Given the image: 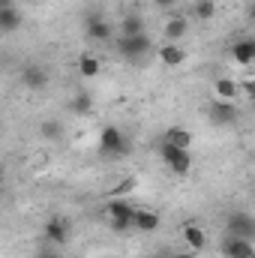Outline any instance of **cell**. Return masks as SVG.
Returning <instances> with one entry per match:
<instances>
[{
  "instance_id": "6da1fadb",
  "label": "cell",
  "mask_w": 255,
  "mask_h": 258,
  "mask_svg": "<svg viewBox=\"0 0 255 258\" xmlns=\"http://www.w3.org/2000/svg\"><path fill=\"white\" fill-rule=\"evenodd\" d=\"M99 153L105 159H123L129 156V138L117 126H105L99 132Z\"/></svg>"
},
{
  "instance_id": "7a4b0ae2",
  "label": "cell",
  "mask_w": 255,
  "mask_h": 258,
  "mask_svg": "<svg viewBox=\"0 0 255 258\" xmlns=\"http://www.w3.org/2000/svg\"><path fill=\"white\" fill-rule=\"evenodd\" d=\"M150 48H153V42H150L147 33H138V36H117V54H120L123 60H141V57L150 54Z\"/></svg>"
},
{
  "instance_id": "3957f363",
  "label": "cell",
  "mask_w": 255,
  "mask_h": 258,
  "mask_svg": "<svg viewBox=\"0 0 255 258\" xmlns=\"http://www.w3.org/2000/svg\"><path fill=\"white\" fill-rule=\"evenodd\" d=\"M159 156H162V162H165L177 177H186V174H189V168H192L189 150H177V147H171V144L159 141Z\"/></svg>"
},
{
  "instance_id": "277c9868",
  "label": "cell",
  "mask_w": 255,
  "mask_h": 258,
  "mask_svg": "<svg viewBox=\"0 0 255 258\" xmlns=\"http://www.w3.org/2000/svg\"><path fill=\"white\" fill-rule=\"evenodd\" d=\"M132 204L123 201V198H111L108 204H105V213H108V222H111V228L117 231V234H123L132 228Z\"/></svg>"
},
{
  "instance_id": "5b68a950",
  "label": "cell",
  "mask_w": 255,
  "mask_h": 258,
  "mask_svg": "<svg viewBox=\"0 0 255 258\" xmlns=\"http://www.w3.org/2000/svg\"><path fill=\"white\" fill-rule=\"evenodd\" d=\"M42 234H45L48 246H66L69 234H72V222L66 216H48L45 225H42Z\"/></svg>"
},
{
  "instance_id": "8992f818",
  "label": "cell",
  "mask_w": 255,
  "mask_h": 258,
  "mask_svg": "<svg viewBox=\"0 0 255 258\" xmlns=\"http://www.w3.org/2000/svg\"><path fill=\"white\" fill-rule=\"evenodd\" d=\"M207 117L213 126H231L237 120V105L234 102H225V99H216L207 105Z\"/></svg>"
},
{
  "instance_id": "52a82bcc",
  "label": "cell",
  "mask_w": 255,
  "mask_h": 258,
  "mask_svg": "<svg viewBox=\"0 0 255 258\" xmlns=\"http://www.w3.org/2000/svg\"><path fill=\"white\" fill-rule=\"evenodd\" d=\"M21 84L27 90H45L48 87V69L39 63H27L21 69Z\"/></svg>"
},
{
  "instance_id": "ba28073f",
  "label": "cell",
  "mask_w": 255,
  "mask_h": 258,
  "mask_svg": "<svg viewBox=\"0 0 255 258\" xmlns=\"http://www.w3.org/2000/svg\"><path fill=\"white\" fill-rule=\"evenodd\" d=\"M84 33H87V39H93V42H105V39H111V24H108L102 15L90 12V15L84 18Z\"/></svg>"
},
{
  "instance_id": "9c48e42d",
  "label": "cell",
  "mask_w": 255,
  "mask_h": 258,
  "mask_svg": "<svg viewBox=\"0 0 255 258\" xmlns=\"http://www.w3.org/2000/svg\"><path fill=\"white\" fill-rule=\"evenodd\" d=\"M228 234L231 237H246V240H252L255 237V219L249 213H231L228 216Z\"/></svg>"
},
{
  "instance_id": "30bf717a",
  "label": "cell",
  "mask_w": 255,
  "mask_h": 258,
  "mask_svg": "<svg viewBox=\"0 0 255 258\" xmlns=\"http://www.w3.org/2000/svg\"><path fill=\"white\" fill-rule=\"evenodd\" d=\"M222 255L225 258H255V246H252V240H246V237H231L228 234V240L222 243Z\"/></svg>"
},
{
  "instance_id": "8fae6325",
  "label": "cell",
  "mask_w": 255,
  "mask_h": 258,
  "mask_svg": "<svg viewBox=\"0 0 255 258\" xmlns=\"http://www.w3.org/2000/svg\"><path fill=\"white\" fill-rule=\"evenodd\" d=\"M132 228L141 231V234H150L159 228V213L153 210H132Z\"/></svg>"
},
{
  "instance_id": "7c38bea8",
  "label": "cell",
  "mask_w": 255,
  "mask_h": 258,
  "mask_svg": "<svg viewBox=\"0 0 255 258\" xmlns=\"http://www.w3.org/2000/svg\"><path fill=\"white\" fill-rule=\"evenodd\" d=\"M231 60L237 66H249L255 60V42L252 39H237L231 45Z\"/></svg>"
},
{
  "instance_id": "4fadbf2b",
  "label": "cell",
  "mask_w": 255,
  "mask_h": 258,
  "mask_svg": "<svg viewBox=\"0 0 255 258\" xmlns=\"http://www.w3.org/2000/svg\"><path fill=\"white\" fill-rule=\"evenodd\" d=\"M165 144H171V147H177V150H189L192 147V132L183 126H171L165 129V138H162Z\"/></svg>"
},
{
  "instance_id": "5bb4252c",
  "label": "cell",
  "mask_w": 255,
  "mask_h": 258,
  "mask_svg": "<svg viewBox=\"0 0 255 258\" xmlns=\"http://www.w3.org/2000/svg\"><path fill=\"white\" fill-rule=\"evenodd\" d=\"M180 234H183V243H186L189 249H204V246H207V234H204L201 225H195V222H186V225L180 228Z\"/></svg>"
},
{
  "instance_id": "9a60e30c",
  "label": "cell",
  "mask_w": 255,
  "mask_h": 258,
  "mask_svg": "<svg viewBox=\"0 0 255 258\" xmlns=\"http://www.w3.org/2000/svg\"><path fill=\"white\" fill-rule=\"evenodd\" d=\"M159 60L165 66H180L186 60V48H183L180 42H168V45L159 48Z\"/></svg>"
},
{
  "instance_id": "2e32d148",
  "label": "cell",
  "mask_w": 255,
  "mask_h": 258,
  "mask_svg": "<svg viewBox=\"0 0 255 258\" xmlns=\"http://www.w3.org/2000/svg\"><path fill=\"white\" fill-rule=\"evenodd\" d=\"M186 30H189V21H186L183 15H174V18L165 21V30H162V33H165L168 42H180V39L186 36Z\"/></svg>"
},
{
  "instance_id": "e0dca14e",
  "label": "cell",
  "mask_w": 255,
  "mask_h": 258,
  "mask_svg": "<svg viewBox=\"0 0 255 258\" xmlns=\"http://www.w3.org/2000/svg\"><path fill=\"white\" fill-rule=\"evenodd\" d=\"M213 90H216V99H225V102H234V99H237V93H240V84H237L234 78H216V84H213Z\"/></svg>"
},
{
  "instance_id": "ac0fdd59",
  "label": "cell",
  "mask_w": 255,
  "mask_h": 258,
  "mask_svg": "<svg viewBox=\"0 0 255 258\" xmlns=\"http://www.w3.org/2000/svg\"><path fill=\"white\" fill-rule=\"evenodd\" d=\"M18 27H21V12H18L15 6L0 9V33H12V30H18Z\"/></svg>"
},
{
  "instance_id": "d6986e66",
  "label": "cell",
  "mask_w": 255,
  "mask_h": 258,
  "mask_svg": "<svg viewBox=\"0 0 255 258\" xmlns=\"http://www.w3.org/2000/svg\"><path fill=\"white\" fill-rule=\"evenodd\" d=\"M99 69H102V63H99L96 54H81V57H78V72H81V78H96Z\"/></svg>"
},
{
  "instance_id": "ffe728a7",
  "label": "cell",
  "mask_w": 255,
  "mask_h": 258,
  "mask_svg": "<svg viewBox=\"0 0 255 258\" xmlns=\"http://www.w3.org/2000/svg\"><path fill=\"white\" fill-rule=\"evenodd\" d=\"M138 33H144V18L129 12L123 18V24H120V36H138Z\"/></svg>"
},
{
  "instance_id": "44dd1931",
  "label": "cell",
  "mask_w": 255,
  "mask_h": 258,
  "mask_svg": "<svg viewBox=\"0 0 255 258\" xmlns=\"http://www.w3.org/2000/svg\"><path fill=\"white\" fill-rule=\"evenodd\" d=\"M192 12H195V18H213L216 15V3L213 0H195V6H192Z\"/></svg>"
},
{
  "instance_id": "7402d4cb",
  "label": "cell",
  "mask_w": 255,
  "mask_h": 258,
  "mask_svg": "<svg viewBox=\"0 0 255 258\" xmlns=\"http://www.w3.org/2000/svg\"><path fill=\"white\" fill-rule=\"evenodd\" d=\"M69 105H72V111H75V114H87V111L93 108V99H90L87 93H78V96H75Z\"/></svg>"
},
{
  "instance_id": "603a6c76",
  "label": "cell",
  "mask_w": 255,
  "mask_h": 258,
  "mask_svg": "<svg viewBox=\"0 0 255 258\" xmlns=\"http://www.w3.org/2000/svg\"><path fill=\"white\" fill-rule=\"evenodd\" d=\"M39 132H42V138L54 141V138H60V123H57V120H45V123L39 126Z\"/></svg>"
},
{
  "instance_id": "cb8c5ba5",
  "label": "cell",
  "mask_w": 255,
  "mask_h": 258,
  "mask_svg": "<svg viewBox=\"0 0 255 258\" xmlns=\"http://www.w3.org/2000/svg\"><path fill=\"white\" fill-rule=\"evenodd\" d=\"M159 9H171V6H177V0H153Z\"/></svg>"
},
{
  "instance_id": "d4e9b609",
  "label": "cell",
  "mask_w": 255,
  "mask_h": 258,
  "mask_svg": "<svg viewBox=\"0 0 255 258\" xmlns=\"http://www.w3.org/2000/svg\"><path fill=\"white\" fill-rule=\"evenodd\" d=\"M36 258H60V255H57L54 249H39V252H36Z\"/></svg>"
},
{
  "instance_id": "484cf974",
  "label": "cell",
  "mask_w": 255,
  "mask_h": 258,
  "mask_svg": "<svg viewBox=\"0 0 255 258\" xmlns=\"http://www.w3.org/2000/svg\"><path fill=\"white\" fill-rule=\"evenodd\" d=\"M243 90H246V96H252V93H255V84H252V81H246V84H243Z\"/></svg>"
},
{
  "instance_id": "4316f807",
  "label": "cell",
  "mask_w": 255,
  "mask_h": 258,
  "mask_svg": "<svg viewBox=\"0 0 255 258\" xmlns=\"http://www.w3.org/2000/svg\"><path fill=\"white\" fill-rule=\"evenodd\" d=\"M168 258H192L189 252H174V255H168Z\"/></svg>"
},
{
  "instance_id": "83f0119b",
  "label": "cell",
  "mask_w": 255,
  "mask_h": 258,
  "mask_svg": "<svg viewBox=\"0 0 255 258\" xmlns=\"http://www.w3.org/2000/svg\"><path fill=\"white\" fill-rule=\"evenodd\" d=\"M6 6H12V0H0V9H6Z\"/></svg>"
},
{
  "instance_id": "f1b7e54d",
  "label": "cell",
  "mask_w": 255,
  "mask_h": 258,
  "mask_svg": "<svg viewBox=\"0 0 255 258\" xmlns=\"http://www.w3.org/2000/svg\"><path fill=\"white\" fill-rule=\"evenodd\" d=\"M0 177H3V168H0Z\"/></svg>"
}]
</instances>
